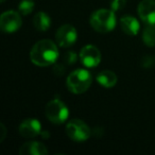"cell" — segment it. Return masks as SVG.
<instances>
[{
	"label": "cell",
	"instance_id": "6da1fadb",
	"mask_svg": "<svg viewBox=\"0 0 155 155\" xmlns=\"http://www.w3.org/2000/svg\"><path fill=\"white\" fill-rule=\"evenodd\" d=\"M56 45L50 39L37 41L30 51L31 62L39 67H47L54 64L58 58V49Z\"/></svg>",
	"mask_w": 155,
	"mask_h": 155
},
{
	"label": "cell",
	"instance_id": "7a4b0ae2",
	"mask_svg": "<svg viewBox=\"0 0 155 155\" xmlns=\"http://www.w3.org/2000/svg\"><path fill=\"white\" fill-rule=\"evenodd\" d=\"M91 83H93V77L91 72L86 69L79 68L77 70H73L68 75L66 80V86L70 93L80 95L88 91Z\"/></svg>",
	"mask_w": 155,
	"mask_h": 155
},
{
	"label": "cell",
	"instance_id": "3957f363",
	"mask_svg": "<svg viewBox=\"0 0 155 155\" xmlns=\"http://www.w3.org/2000/svg\"><path fill=\"white\" fill-rule=\"evenodd\" d=\"M117 20L115 12L112 9H99L91 16V26L99 33H108L116 27Z\"/></svg>",
	"mask_w": 155,
	"mask_h": 155
},
{
	"label": "cell",
	"instance_id": "277c9868",
	"mask_svg": "<svg viewBox=\"0 0 155 155\" xmlns=\"http://www.w3.org/2000/svg\"><path fill=\"white\" fill-rule=\"evenodd\" d=\"M45 115L50 122L54 124H62L68 119L69 110L62 100L54 98L46 104Z\"/></svg>",
	"mask_w": 155,
	"mask_h": 155
},
{
	"label": "cell",
	"instance_id": "5b68a950",
	"mask_svg": "<svg viewBox=\"0 0 155 155\" xmlns=\"http://www.w3.org/2000/svg\"><path fill=\"white\" fill-rule=\"evenodd\" d=\"M66 133L73 141H85L91 135V127L81 119H73L66 124Z\"/></svg>",
	"mask_w": 155,
	"mask_h": 155
},
{
	"label": "cell",
	"instance_id": "8992f818",
	"mask_svg": "<svg viewBox=\"0 0 155 155\" xmlns=\"http://www.w3.org/2000/svg\"><path fill=\"white\" fill-rule=\"evenodd\" d=\"M22 20L19 12L10 10L0 16V29L5 33H14L20 29Z\"/></svg>",
	"mask_w": 155,
	"mask_h": 155
},
{
	"label": "cell",
	"instance_id": "52a82bcc",
	"mask_svg": "<svg viewBox=\"0 0 155 155\" xmlns=\"http://www.w3.org/2000/svg\"><path fill=\"white\" fill-rule=\"evenodd\" d=\"M78 39V32L71 25H63L55 33V41L58 46L62 48H68L74 45Z\"/></svg>",
	"mask_w": 155,
	"mask_h": 155
},
{
	"label": "cell",
	"instance_id": "ba28073f",
	"mask_svg": "<svg viewBox=\"0 0 155 155\" xmlns=\"http://www.w3.org/2000/svg\"><path fill=\"white\" fill-rule=\"evenodd\" d=\"M81 63L87 68H95L101 62V52L96 46L87 45L80 51Z\"/></svg>",
	"mask_w": 155,
	"mask_h": 155
},
{
	"label": "cell",
	"instance_id": "9c48e42d",
	"mask_svg": "<svg viewBox=\"0 0 155 155\" xmlns=\"http://www.w3.org/2000/svg\"><path fill=\"white\" fill-rule=\"evenodd\" d=\"M18 132L25 138H34L41 133V124L37 119H26L19 124Z\"/></svg>",
	"mask_w": 155,
	"mask_h": 155
},
{
	"label": "cell",
	"instance_id": "30bf717a",
	"mask_svg": "<svg viewBox=\"0 0 155 155\" xmlns=\"http://www.w3.org/2000/svg\"><path fill=\"white\" fill-rule=\"evenodd\" d=\"M138 15L146 25H155V0H142L138 5Z\"/></svg>",
	"mask_w": 155,
	"mask_h": 155
},
{
	"label": "cell",
	"instance_id": "8fae6325",
	"mask_svg": "<svg viewBox=\"0 0 155 155\" xmlns=\"http://www.w3.org/2000/svg\"><path fill=\"white\" fill-rule=\"evenodd\" d=\"M20 155H47L48 150L46 146L38 141H28L19 149Z\"/></svg>",
	"mask_w": 155,
	"mask_h": 155
},
{
	"label": "cell",
	"instance_id": "7c38bea8",
	"mask_svg": "<svg viewBox=\"0 0 155 155\" xmlns=\"http://www.w3.org/2000/svg\"><path fill=\"white\" fill-rule=\"evenodd\" d=\"M120 28L127 35L135 36L139 32L140 25L135 17L127 15L120 18Z\"/></svg>",
	"mask_w": 155,
	"mask_h": 155
},
{
	"label": "cell",
	"instance_id": "4fadbf2b",
	"mask_svg": "<svg viewBox=\"0 0 155 155\" xmlns=\"http://www.w3.org/2000/svg\"><path fill=\"white\" fill-rule=\"evenodd\" d=\"M33 26L37 31L45 32L51 27V18L45 12H38L33 18Z\"/></svg>",
	"mask_w": 155,
	"mask_h": 155
},
{
	"label": "cell",
	"instance_id": "5bb4252c",
	"mask_svg": "<svg viewBox=\"0 0 155 155\" xmlns=\"http://www.w3.org/2000/svg\"><path fill=\"white\" fill-rule=\"evenodd\" d=\"M97 81L101 86L105 88H112L117 84V75L110 70H103L98 73Z\"/></svg>",
	"mask_w": 155,
	"mask_h": 155
},
{
	"label": "cell",
	"instance_id": "9a60e30c",
	"mask_svg": "<svg viewBox=\"0 0 155 155\" xmlns=\"http://www.w3.org/2000/svg\"><path fill=\"white\" fill-rule=\"evenodd\" d=\"M142 41L148 47L155 46V25H147L142 32Z\"/></svg>",
	"mask_w": 155,
	"mask_h": 155
},
{
	"label": "cell",
	"instance_id": "2e32d148",
	"mask_svg": "<svg viewBox=\"0 0 155 155\" xmlns=\"http://www.w3.org/2000/svg\"><path fill=\"white\" fill-rule=\"evenodd\" d=\"M35 5L33 0H21V2L18 5V12L21 15H29L32 13Z\"/></svg>",
	"mask_w": 155,
	"mask_h": 155
},
{
	"label": "cell",
	"instance_id": "e0dca14e",
	"mask_svg": "<svg viewBox=\"0 0 155 155\" xmlns=\"http://www.w3.org/2000/svg\"><path fill=\"white\" fill-rule=\"evenodd\" d=\"M127 5V0H112L110 1V9L114 12L121 11Z\"/></svg>",
	"mask_w": 155,
	"mask_h": 155
},
{
	"label": "cell",
	"instance_id": "ac0fdd59",
	"mask_svg": "<svg viewBox=\"0 0 155 155\" xmlns=\"http://www.w3.org/2000/svg\"><path fill=\"white\" fill-rule=\"evenodd\" d=\"M77 58H78L77 54H75V52H73V51L66 52V53L64 54V56H63L64 62H66L68 65L74 64V63L77 62Z\"/></svg>",
	"mask_w": 155,
	"mask_h": 155
},
{
	"label": "cell",
	"instance_id": "d6986e66",
	"mask_svg": "<svg viewBox=\"0 0 155 155\" xmlns=\"http://www.w3.org/2000/svg\"><path fill=\"white\" fill-rule=\"evenodd\" d=\"M7 136V129L3 125V123H0V142H2Z\"/></svg>",
	"mask_w": 155,
	"mask_h": 155
},
{
	"label": "cell",
	"instance_id": "ffe728a7",
	"mask_svg": "<svg viewBox=\"0 0 155 155\" xmlns=\"http://www.w3.org/2000/svg\"><path fill=\"white\" fill-rule=\"evenodd\" d=\"M5 1V0H0V2H1V3H3Z\"/></svg>",
	"mask_w": 155,
	"mask_h": 155
}]
</instances>
